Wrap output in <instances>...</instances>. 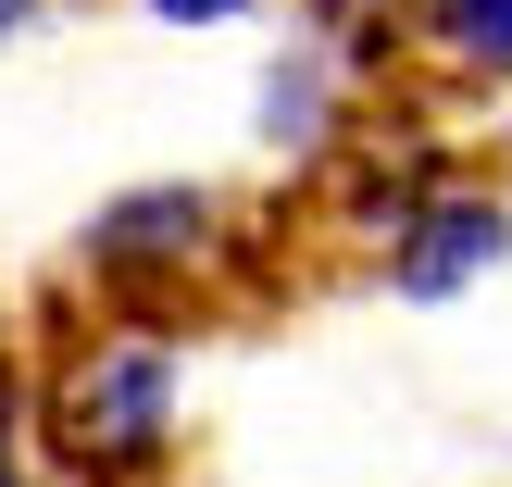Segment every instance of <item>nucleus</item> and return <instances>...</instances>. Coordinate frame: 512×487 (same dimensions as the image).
<instances>
[{
    "instance_id": "obj_1",
    "label": "nucleus",
    "mask_w": 512,
    "mask_h": 487,
    "mask_svg": "<svg viewBox=\"0 0 512 487\" xmlns=\"http://www.w3.org/2000/svg\"><path fill=\"white\" fill-rule=\"evenodd\" d=\"M163 425H175V363H163V338L100 350V363L63 388V450H75V475H138L150 450H163Z\"/></svg>"
},
{
    "instance_id": "obj_2",
    "label": "nucleus",
    "mask_w": 512,
    "mask_h": 487,
    "mask_svg": "<svg viewBox=\"0 0 512 487\" xmlns=\"http://www.w3.org/2000/svg\"><path fill=\"white\" fill-rule=\"evenodd\" d=\"M500 250H512L500 200H413V225H400V250H388V288L400 300H450L463 275H488Z\"/></svg>"
},
{
    "instance_id": "obj_3",
    "label": "nucleus",
    "mask_w": 512,
    "mask_h": 487,
    "mask_svg": "<svg viewBox=\"0 0 512 487\" xmlns=\"http://www.w3.org/2000/svg\"><path fill=\"white\" fill-rule=\"evenodd\" d=\"M200 238H213V200L200 188H138V200H113V213L88 225V263L138 275V263H188Z\"/></svg>"
},
{
    "instance_id": "obj_4",
    "label": "nucleus",
    "mask_w": 512,
    "mask_h": 487,
    "mask_svg": "<svg viewBox=\"0 0 512 487\" xmlns=\"http://www.w3.org/2000/svg\"><path fill=\"white\" fill-rule=\"evenodd\" d=\"M450 38L488 50V63H512V0H450Z\"/></svg>"
},
{
    "instance_id": "obj_5",
    "label": "nucleus",
    "mask_w": 512,
    "mask_h": 487,
    "mask_svg": "<svg viewBox=\"0 0 512 487\" xmlns=\"http://www.w3.org/2000/svg\"><path fill=\"white\" fill-rule=\"evenodd\" d=\"M150 13H175V25H225V13H250V0H150Z\"/></svg>"
},
{
    "instance_id": "obj_6",
    "label": "nucleus",
    "mask_w": 512,
    "mask_h": 487,
    "mask_svg": "<svg viewBox=\"0 0 512 487\" xmlns=\"http://www.w3.org/2000/svg\"><path fill=\"white\" fill-rule=\"evenodd\" d=\"M25 13H38V0H0V38H13V25H25Z\"/></svg>"
}]
</instances>
